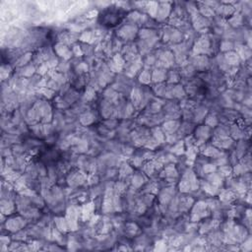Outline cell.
<instances>
[{
  "instance_id": "cell-1",
  "label": "cell",
  "mask_w": 252,
  "mask_h": 252,
  "mask_svg": "<svg viewBox=\"0 0 252 252\" xmlns=\"http://www.w3.org/2000/svg\"><path fill=\"white\" fill-rule=\"evenodd\" d=\"M119 7H108L99 15V22L106 27H114L118 25L125 16V12Z\"/></svg>"
}]
</instances>
